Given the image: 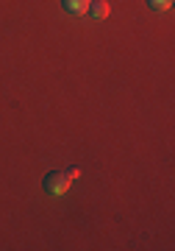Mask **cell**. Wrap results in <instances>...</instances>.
Wrapping results in <instances>:
<instances>
[{
  "label": "cell",
  "mask_w": 175,
  "mask_h": 251,
  "mask_svg": "<svg viewBox=\"0 0 175 251\" xmlns=\"http://www.w3.org/2000/svg\"><path fill=\"white\" fill-rule=\"evenodd\" d=\"M81 176V171L78 168H70V171H53V173H47L44 176V190L50 193V196H64L67 190L75 184V179Z\"/></svg>",
  "instance_id": "6da1fadb"
},
{
  "label": "cell",
  "mask_w": 175,
  "mask_h": 251,
  "mask_svg": "<svg viewBox=\"0 0 175 251\" xmlns=\"http://www.w3.org/2000/svg\"><path fill=\"white\" fill-rule=\"evenodd\" d=\"M87 14H92V20H106L109 14H111V6H109L106 0H89Z\"/></svg>",
  "instance_id": "7a4b0ae2"
},
{
  "label": "cell",
  "mask_w": 175,
  "mask_h": 251,
  "mask_svg": "<svg viewBox=\"0 0 175 251\" xmlns=\"http://www.w3.org/2000/svg\"><path fill=\"white\" fill-rule=\"evenodd\" d=\"M148 3H150L153 11H167L170 6H173V0H148Z\"/></svg>",
  "instance_id": "277c9868"
},
{
  "label": "cell",
  "mask_w": 175,
  "mask_h": 251,
  "mask_svg": "<svg viewBox=\"0 0 175 251\" xmlns=\"http://www.w3.org/2000/svg\"><path fill=\"white\" fill-rule=\"evenodd\" d=\"M62 3L70 14H87V9H89V0H62Z\"/></svg>",
  "instance_id": "3957f363"
}]
</instances>
